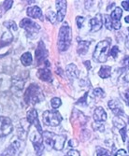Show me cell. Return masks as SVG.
I'll return each mask as SVG.
<instances>
[{
    "label": "cell",
    "mask_w": 129,
    "mask_h": 156,
    "mask_svg": "<svg viewBox=\"0 0 129 156\" xmlns=\"http://www.w3.org/2000/svg\"><path fill=\"white\" fill-rule=\"evenodd\" d=\"M104 20H105V26H106L107 29L112 30L113 29V28H112V21L110 19V16H109L106 14V15L104 16Z\"/></svg>",
    "instance_id": "28"
},
{
    "label": "cell",
    "mask_w": 129,
    "mask_h": 156,
    "mask_svg": "<svg viewBox=\"0 0 129 156\" xmlns=\"http://www.w3.org/2000/svg\"><path fill=\"white\" fill-rule=\"evenodd\" d=\"M43 122L48 126H58L62 122V116L58 111L47 110L43 112Z\"/></svg>",
    "instance_id": "5"
},
{
    "label": "cell",
    "mask_w": 129,
    "mask_h": 156,
    "mask_svg": "<svg viewBox=\"0 0 129 156\" xmlns=\"http://www.w3.org/2000/svg\"><path fill=\"white\" fill-rule=\"evenodd\" d=\"M124 80L126 81V82H128L129 83V70L127 71V73L125 74V76H124Z\"/></svg>",
    "instance_id": "44"
},
{
    "label": "cell",
    "mask_w": 129,
    "mask_h": 156,
    "mask_svg": "<svg viewBox=\"0 0 129 156\" xmlns=\"http://www.w3.org/2000/svg\"><path fill=\"white\" fill-rule=\"evenodd\" d=\"M71 38H72V34H71V28L67 24V23H65L59 30V36H58V48L59 51H66L71 43Z\"/></svg>",
    "instance_id": "3"
},
{
    "label": "cell",
    "mask_w": 129,
    "mask_h": 156,
    "mask_svg": "<svg viewBox=\"0 0 129 156\" xmlns=\"http://www.w3.org/2000/svg\"><path fill=\"white\" fill-rule=\"evenodd\" d=\"M13 126L11 121L8 117L0 116V137H4L12 132Z\"/></svg>",
    "instance_id": "8"
},
{
    "label": "cell",
    "mask_w": 129,
    "mask_h": 156,
    "mask_svg": "<svg viewBox=\"0 0 129 156\" xmlns=\"http://www.w3.org/2000/svg\"><path fill=\"white\" fill-rule=\"evenodd\" d=\"M30 139L32 141V143L34 145L35 151L38 154V156H40L44 151V145H43V137H42V134L39 133L38 130L34 131L31 136H30Z\"/></svg>",
    "instance_id": "6"
},
{
    "label": "cell",
    "mask_w": 129,
    "mask_h": 156,
    "mask_svg": "<svg viewBox=\"0 0 129 156\" xmlns=\"http://www.w3.org/2000/svg\"><path fill=\"white\" fill-rule=\"evenodd\" d=\"M90 45H91V41L79 40V45H78V48H77V52L80 55H84L86 52L88 51Z\"/></svg>",
    "instance_id": "18"
},
{
    "label": "cell",
    "mask_w": 129,
    "mask_h": 156,
    "mask_svg": "<svg viewBox=\"0 0 129 156\" xmlns=\"http://www.w3.org/2000/svg\"><path fill=\"white\" fill-rule=\"evenodd\" d=\"M23 99L26 104L34 106L42 101L44 99V95H43V93L39 86H38L37 84H31L26 89L23 95Z\"/></svg>",
    "instance_id": "2"
},
{
    "label": "cell",
    "mask_w": 129,
    "mask_h": 156,
    "mask_svg": "<svg viewBox=\"0 0 129 156\" xmlns=\"http://www.w3.org/2000/svg\"><path fill=\"white\" fill-rule=\"evenodd\" d=\"M115 156H129V155H128V153L124 150H119L115 153Z\"/></svg>",
    "instance_id": "40"
},
{
    "label": "cell",
    "mask_w": 129,
    "mask_h": 156,
    "mask_svg": "<svg viewBox=\"0 0 129 156\" xmlns=\"http://www.w3.org/2000/svg\"><path fill=\"white\" fill-rule=\"evenodd\" d=\"M101 14H96L95 17L92 18L90 20V25H91V32H97L101 29L103 25V21L101 18Z\"/></svg>",
    "instance_id": "13"
},
{
    "label": "cell",
    "mask_w": 129,
    "mask_h": 156,
    "mask_svg": "<svg viewBox=\"0 0 129 156\" xmlns=\"http://www.w3.org/2000/svg\"><path fill=\"white\" fill-rule=\"evenodd\" d=\"M20 27L23 28V29L29 34H36L40 29V26L29 18L23 19L20 23Z\"/></svg>",
    "instance_id": "7"
},
{
    "label": "cell",
    "mask_w": 129,
    "mask_h": 156,
    "mask_svg": "<svg viewBox=\"0 0 129 156\" xmlns=\"http://www.w3.org/2000/svg\"><path fill=\"white\" fill-rule=\"evenodd\" d=\"M84 65L87 66V69L89 70L90 68H91V64H90V61H85L84 62Z\"/></svg>",
    "instance_id": "45"
},
{
    "label": "cell",
    "mask_w": 129,
    "mask_h": 156,
    "mask_svg": "<svg viewBox=\"0 0 129 156\" xmlns=\"http://www.w3.org/2000/svg\"><path fill=\"white\" fill-rule=\"evenodd\" d=\"M128 32H129V27H128ZM125 46H126L127 50L129 51V35H128V37H126V40H125Z\"/></svg>",
    "instance_id": "43"
},
{
    "label": "cell",
    "mask_w": 129,
    "mask_h": 156,
    "mask_svg": "<svg viewBox=\"0 0 129 156\" xmlns=\"http://www.w3.org/2000/svg\"><path fill=\"white\" fill-rule=\"evenodd\" d=\"M120 52V50L118 48V46H113L110 50V55H111V57L114 58V59H116L117 58V56Z\"/></svg>",
    "instance_id": "31"
},
{
    "label": "cell",
    "mask_w": 129,
    "mask_h": 156,
    "mask_svg": "<svg viewBox=\"0 0 129 156\" xmlns=\"http://www.w3.org/2000/svg\"><path fill=\"white\" fill-rule=\"evenodd\" d=\"M87 94H88L86 93V94H84V96H83V97H81V98L80 99V100H79L76 104H78V105H79V104H81V105H83V106H84V105H86V97H87Z\"/></svg>",
    "instance_id": "37"
},
{
    "label": "cell",
    "mask_w": 129,
    "mask_h": 156,
    "mask_svg": "<svg viewBox=\"0 0 129 156\" xmlns=\"http://www.w3.org/2000/svg\"><path fill=\"white\" fill-rule=\"evenodd\" d=\"M92 127H93V129L95 130V131H100V132H104L105 130V126L102 122H94L92 124Z\"/></svg>",
    "instance_id": "27"
},
{
    "label": "cell",
    "mask_w": 129,
    "mask_h": 156,
    "mask_svg": "<svg viewBox=\"0 0 129 156\" xmlns=\"http://www.w3.org/2000/svg\"><path fill=\"white\" fill-rule=\"evenodd\" d=\"M113 125L116 127V128L118 129H123L125 127V122L120 118V117H115V118H113Z\"/></svg>",
    "instance_id": "24"
},
{
    "label": "cell",
    "mask_w": 129,
    "mask_h": 156,
    "mask_svg": "<svg viewBox=\"0 0 129 156\" xmlns=\"http://www.w3.org/2000/svg\"><path fill=\"white\" fill-rule=\"evenodd\" d=\"M13 39V36L10 32H5L1 38H0V47H3V46H6L8 44H9L10 42L12 41Z\"/></svg>",
    "instance_id": "21"
},
{
    "label": "cell",
    "mask_w": 129,
    "mask_h": 156,
    "mask_svg": "<svg viewBox=\"0 0 129 156\" xmlns=\"http://www.w3.org/2000/svg\"><path fill=\"white\" fill-rule=\"evenodd\" d=\"M123 15V10L121 8H116L115 9H113V11L110 14V19L112 21V23H120V19L122 18Z\"/></svg>",
    "instance_id": "20"
},
{
    "label": "cell",
    "mask_w": 129,
    "mask_h": 156,
    "mask_svg": "<svg viewBox=\"0 0 129 156\" xmlns=\"http://www.w3.org/2000/svg\"><path fill=\"white\" fill-rule=\"evenodd\" d=\"M124 21H125L127 23H129V16H126V17L124 18Z\"/></svg>",
    "instance_id": "46"
},
{
    "label": "cell",
    "mask_w": 129,
    "mask_h": 156,
    "mask_svg": "<svg viewBox=\"0 0 129 156\" xmlns=\"http://www.w3.org/2000/svg\"><path fill=\"white\" fill-rule=\"evenodd\" d=\"M124 100H126L127 104L129 105V89H127V90L124 92Z\"/></svg>",
    "instance_id": "42"
},
{
    "label": "cell",
    "mask_w": 129,
    "mask_h": 156,
    "mask_svg": "<svg viewBox=\"0 0 129 156\" xmlns=\"http://www.w3.org/2000/svg\"><path fill=\"white\" fill-rule=\"evenodd\" d=\"M38 77L41 80H44V81H52V72L51 70L47 69V68H41L38 69V71L37 73Z\"/></svg>",
    "instance_id": "15"
},
{
    "label": "cell",
    "mask_w": 129,
    "mask_h": 156,
    "mask_svg": "<svg viewBox=\"0 0 129 156\" xmlns=\"http://www.w3.org/2000/svg\"><path fill=\"white\" fill-rule=\"evenodd\" d=\"M109 108L111 109V111L115 114L117 117H120L122 115H125L124 113V109H123V106L121 104V102L117 99H112L109 102Z\"/></svg>",
    "instance_id": "11"
},
{
    "label": "cell",
    "mask_w": 129,
    "mask_h": 156,
    "mask_svg": "<svg viewBox=\"0 0 129 156\" xmlns=\"http://www.w3.org/2000/svg\"><path fill=\"white\" fill-rule=\"evenodd\" d=\"M24 85V81L21 79H13L12 80V85H11V91L13 94L19 93L23 90Z\"/></svg>",
    "instance_id": "19"
},
{
    "label": "cell",
    "mask_w": 129,
    "mask_h": 156,
    "mask_svg": "<svg viewBox=\"0 0 129 156\" xmlns=\"http://www.w3.org/2000/svg\"><path fill=\"white\" fill-rule=\"evenodd\" d=\"M122 66L124 68L129 69V55H125L123 61H122Z\"/></svg>",
    "instance_id": "34"
},
{
    "label": "cell",
    "mask_w": 129,
    "mask_h": 156,
    "mask_svg": "<svg viewBox=\"0 0 129 156\" xmlns=\"http://www.w3.org/2000/svg\"><path fill=\"white\" fill-rule=\"evenodd\" d=\"M27 15L31 17V18H38V19H42V11L40 9L39 7L38 6H33V7H29L27 9Z\"/></svg>",
    "instance_id": "17"
},
{
    "label": "cell",
    "mask_w": 129,
    "mask_h": 156,
    "mask_svg": "<svg viewBox=\"0 0 129 156\" xmlns=\"http://www.w3.org/2000/svg\"><path fill=\"white\" fill-rule=\"evenodd\" d=\"M120 134L122 136L123 141H124V142H125V139H126V127H124V128L120 130Z\"/></svg>",
    "instance_id": "38"
},
{
    "label": "cell",
    "mask_w": 129,
    "mask_h": 156,
    "mask_svg": "<svg viewBox=\"0 0 129 156\" xmlns=\"http://www.w3.org/2000/svg\"><path fill=\"white\" fill-rule=\"evenodd\" d=\"M93 94H94V96H95L97 98H102L105 96V93L101 88H95L93 91Z\"/></svg>",
    "instance_id": "30"
},
{
    "label": "cell",
    "mask_w": 129,
    "mask_h": 156,
    "mask_svg": "<svg viewBox=\"0 0 129 156\" xmlns=\"http://www.w3.org/2000/svg\"><path fill=\"white\" fill-rule=\"evenodd\" d=\"M21 62L24 66H30L33 62V58H32L31 53L30 52H24L21 57Z\"/></svg>",
    "instance_id": "23"
},
{
    "label": "cell",
    "mask_w": 129,
    "mask_h": 156,
    "mask_svg": "<svg viewBox=\"0 0 129 156\" xmlns=\"http://www.w3.org/2000/svg\"><path fill=\"white\" fill-rule=\"evenodd\" d=\"M94 120L96 122H106L107 121V113L104 110L103 108L98 107L95 108V111H94Z\"/></svg>",
    "instance_id": "14"
},
{
    "label": "cell",
    "mask_w": 129,
    "mask_h": 156,
    "mask_svg": "<svg viewBox=\"0 0 129 156\" xmlns=\"http://www.w3.org/2000/svg\"><path fill=\"white\" fill-rule=\"evenodd\" d=\"M3 24H4V26H6L7 28H9V29L11 30V31H17V29H18V27H17L15 22H13V21H7V22H4Z\"/></svg>",
    "instance_id": "25"
},
{
    "label": "cell",
    "mask_w": 129,
    "mask_h": 156,
    "mask_svg": "<svg viewBox=\"0 0 129 156\" xmlns=\"http://www.w3.org/2000/svg\"><path fill=\"white\" fill-rule=\"evenodd\" d=\"M110 44V40L106 39L100 41L96 45L95 51L93 53L94 59L98 63H105L108 59V53H109V48Z\"/></svg>",
    "instance_id": "4"
},
{
    "label": "cell",
    "mask_w": 129,
    "mask_h": 156,
    "mask_svg": "<svg viewBox=\"0 0 129 156\" xmlns=\"http://www.w3.org/2000/svg\"><path fill=\"white\" fill-rule=\"evenodd\" d=\"M78 144H79V142H78V140H77L76 138H72V139H70V140L68 141V146H69V147L74 148V147H77Z\"/></svg>",
    "instance_id": "36"
},
{
    "label": "cell",
    "mask_w": 129,
    "mask_h": 156,
    "mask_svg": "<svg viewBox=\"0 0 129 156\" xmlns=\"http://www.w3.org/2000/svg\"><path fill=\"white\" fill-rule=\"evenodd\" d=\"M43 141L45 142L46 145H48L50 148H53L56 151H61L64 148L65 142H66V136L55 135L54 133L46 131L42 133Z\"/></svg>",
    "instance_id": "1"
},
{
    "label": "cell",
    "mask_w": 129,
    "mask_h": 156,
    "mask_svg": "<svg viewBox=\"0 0 129 156\" xmlns=\"http://www.w3.org/2000/svg\"><path fill=\"white\" fill-rule=\"evenodd\" d=\"M47 57H48V51L46 50L43 41H39L38 48L36 50V60L38 64L41 65L42 63H44Z\"/></svg>",
    "instance_id": "9"
},
{
    "label": "cell",
    "mask_w": 129,
    "mask_h": 156,
    "mask_svg": "<svg viewBox=\"0 0 129 156\" xmlns=\"http://www.w3.org/2000/svg\"><path fill=\"white\" fill-rule=\"evenodd\" d=\"M51 105L52 107V108L56 109V108H58L61 105H62V101H61V99L58 98V97H53L52 100H51Z\"/></svg>",
    "instance_id": "26"
},
{
    "label": "cell",
    "mask_w": 129,
    "mask_h": 156,
    "mask_svg": "<svg viewBox=\"0 0 129 156\" xmlns=\"http://www.w3.org/2000/svg\"><path fill=\"white\" fill-rule=\"evenodd\" d=\"M98 75H99L100 78H102V79L109 78L110 75H111V68H110V66H102L101 67H100Z\"/></svg>",
    "instance_id": "22"
},
{
    "label": "cell",
    "mask_w": 129,
    "mask_h": 156,
    "mask_svg": "<svg viewBox=\"0 0 129 156\" xmlns=\"http://www.w3.org/2000/svg\"><path fill=\"white\" fill-rule=\"evenodd\" d=\"M122 7H123L125 10L129 11V1H123V2H122Z\"/></svg>",
    "instance_id": "41"
},
{
    "label": "cell",
    "mask_w": 129,
    "mask_h": 156,
    "mask_svg": "<svg viewBox=\"0 0 129 156\" xmlns=\"http://www.w3.org/2000/svg\"><path fill=\"white\" fill-rule=\"evenodd\" d=\"M66 72L67 77L70 80H74L79 77V70L74 64H70V65L66 66Z\"/></svg>",
    "instance_id": "16"
},
{
    "label": "cell",
    "mask_w": 129,
    "mask_h": 156,
    "mask_svg": "<svg viewBox=\"0 0 129 156\" xmlns=\"http://www.w3.org/2000/svg\"><path fill=\"white\" fill-rule=\"evenodd\" d=\"M12 4H13L12 0H9V1H4L3 4H2V6H1V8L4 9V11H6V10H9L11 8Z\"/></svg>",
    "instance_id": "32"
},
{
    "label": "cell",
    "mask_w": 129,
    "mask_h": 156,
    "mask_svg": "<svg viewBox=\"0 0 129 156\" xmlns=\"http://www.w3.org/2000/svg\"><path fill=\"white\" fill-rule=\"evenodd\" d=\"M97 156H109V152L103 148H99L97 149Z\"/></svg>",
    "instance_id": "33"
},
{
    "label": "cell",
    "mask_w": 129,
    "mask_h": 156,
    "mask_svg": "<svg viewBox=\"0 0 129 156\" xmlns=\"http://www.w3.org/2000/svg\"><path fill=\"white\" fill-rule=\"evenodd\" d=\"M46 17H47V19H48L52 23H56V21H57V17H56V15L54 14V12H53V11H52V10H50V11H48V12H47Z\"/></svg>",
    "instance_id": "29"
},
{
    "label": "cell",
    "mask_w": 129,
    "mask_h": 156,
    "mask_svg": "<svg viewBox=\"0 0 129 156\" xmlns=\"http://www.w3.org/2000/svg\"><path fill=\"white\" fill-rule=\"evenodd\" d=\"M66 156H80V153H79V151H77L75 150H71V151H67Z\"/></svg>",
    "instance_id": "39"
},
{
    "label": "cell",
    "mask_w": 129,
    "mask_h": 156,
    "mask_svg": "<svg viewBox=\"0 0 129 156\" xmlns=\"http://www.w3.org/2000/svg\"><path fill=\"white\" fill-rule=\"evenodd\" d=\"M56 9H57V21L62 22L66 14V1H56L55 3Z\"/></svg>",
    "instance_id": "12"
},
{
    "label": "cell",
    "mask_w": 129,
    "mask_h": 156,
    "mask_svg": "<svg viewBox=\"0 0 129 156\" xmlns=\"http://www.w3.org/2000/svg\"><path fill=\"white\" fill-rule=\"evenodd\" d=\"M27 121L30 122V124H33L37 130L42 134V128H41V125L39 123L38 121V112L35 108H31L30 110L27 111Z\"/></svg>",
    "instance_id": "10"
},
{
    "label": "cell",
    "mask_w": 129,
    "mask_h": 156,
    "mask_svg": "<svg viewBox=\"0 0 129 156\" xmlns=\"http://www.w3.org/2000/svg\"><path fill=\"white\" fill-rule=\"evenodd\" d=\"M85 21V18L84 17H81V16H78L76 18V23H77V25L79 28H81L82 27V24Z\"/></svg>",
    "instance_id": "35"
}]
</instances>
